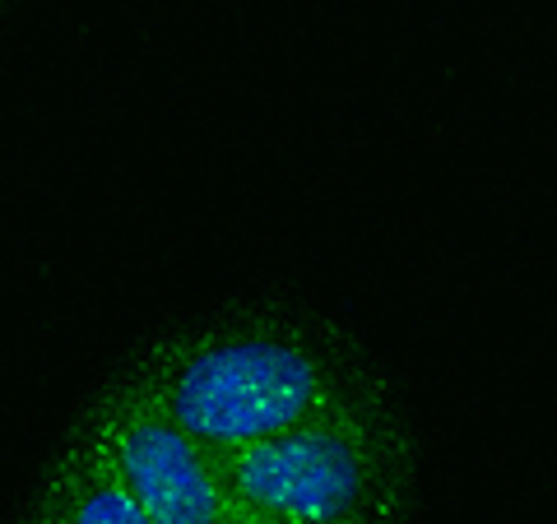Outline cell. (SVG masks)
<instances>
[{
  "instance_id": "1",
  "label": "cell",
  "mask_w": 557,
  "mask_h": 524,
  "mask_svg": "<svg viewBox=\"0 0 557 524\" xmlns=\"http://www.w3.org/2000/svg\"><path fill=\"white\" fill-rule=\"evenodd\" d=\"M121 380L209 456H228L335 404L368 376L311 325L247 316L153 344Z\"/></svg>"
},
{
  "instance_id": "4",
  "label": "cell",
  "mask_w": 557,
  "mask_h": 524,
  "mask_svg": "<svg viewBox=\"0 0 557 524\" xmlns=\"http://www.w3.org/2000/svg\"><path fill=\"white\" fill-rule=\"evenodd\" d=\"M28 524H149V520L89 450L79 441H65Z\"/></svg>"
},
{
  "instance_id": "5",
  "label": "cell",
  "mask_w": 557,
  "mask_h": 524,
  "mask_svg": "<svg viewBox=\"0 0 557 524\" xmlns=\"http://www.w3.org/2000/svg\"><path fill=\"white\" fill-rule=\"evenodd\" d=\"M223 524H247V520H223Z\"/></svg>"
},
{
  "instance_id": "2",
  "label": "cell",
  "mask_w": 557,
  "mask_h": 524,
  "mask_svg": "<svg viewBox=\"0 0 557 524\" xmlns=\"http://www.w3.org/2000/svg\"><path fill=\"white\" fill-rule=\"evenodd\" d=\"M214 464L247 524H405L413 497L409 427L372 380Z\"/></svg>"
},
{
  "instance_id": "3",
  "label": "cell",
  "mask_w": 557,
  "mask_h": 524,
  "mask_svg": "<svg viewBox=\"0 0 557 524\" xmlns=\"http://www.w3.org/2000/svg\"><path fill=\"white\" fill-rule=\"evenodd\" d=\"M70 441H79L89 456L116 478L149 524H223L228 497L219 483V464L205 446L163 417L145 395H135L126 380L94 399V409L79 417Z\"/></svg>"
}]
</instances>
